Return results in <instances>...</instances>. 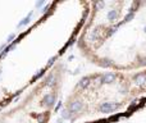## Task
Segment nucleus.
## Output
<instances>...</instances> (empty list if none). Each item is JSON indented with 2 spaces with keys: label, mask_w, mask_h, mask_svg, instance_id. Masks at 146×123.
<instances>
[{
  "label": "nucleus",
  "mask_w": 146,
  "mask_h": 123,
  "mask_svg": "<svg viewBox=\"0 0 146 123\" xmlns=\"http://www.w3.org/2000/svg\"><path fill=\"white\" fill-rule=\"evenodd\" d=\"M90 1H58L0 53V112L46 76L77 40Z\"/></svg>",
  "instance_id": "nucleus-1"
},
{
  "label": "nucleus",
  "mask_w": 146,
  "mask_h": 123,
  "mask_svg": "<svg viewBox=\"0 0 146 123\" xmlns=\"http://www.w3.org/2000/svg\"><path fill=\"white\" fill-rule=\"evenodd\" d=\"M76 42L90 63L106 71L145 69L146 0L90 1Z\"/></svg>",
  "instance_id": "nucleus-2"
},
{
  "label": "nucleus",
  "mask_w": 146,
  "mask_h": 123,
  "mask_svg": "<svg viewBox=\"0 0 146 123\" xmlns=\"http://www.w3.org/2000/svg\"><path fill=\"white\" fill-rule=\"evenodd\" d=\"M146 98V68L135 72H95L73 86L63 107V118L85 123L115 114Z\"/></svg>",
  "instance_id": "nucleus-3"
},
{
  "label": "nucleus",
  "mask_w": 146,
  "mask_h": 123,
  "mask_svg": "<svg viewBox=\"0 0 146 123\" xmlns=\"http://www.w3.org/2000/svg\"><path fill=\"white\" fill-rule=\"evenodd\" d=\"M64 69L58 64L14 105L0 112V123H49L57 108Z\"/></svg>",
  "instance_id": "nucleus-4"
},
{
  "label": "nucleus",
  "mask_w": 146,
  "mask_h": 123,
  "mask_svg": "<svg viewBox=\"0 0 146 123\" xmlns=\"http://www.w3.org/2000/svg\"><path fill=\"white\" fill-rule=\"evenodd\" d=\"M85 123H146V98L115 114Z\"/></svg>",
  "instance_id": "nucleus-5"
}]
</instances>
